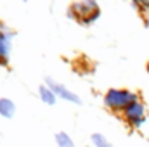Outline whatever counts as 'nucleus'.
I'll use <instances>...</instances> for the list:
<instances>
[{"label": "nucleus", "instance_id": "20e7f679", "mask_svg": "<svg viewBox=\"0 0 149 147\" xmlns=\"http://www.w3.org/2000/svg\"><path fill=\"white\" fill-rule=\"evenodd\" d=\"M125 114H127V118H128L135 126H141V123L144 121V107H142V104H139V102H134L132 106H128V107L125 109Z\"/></svg>", "mask_w": 149, "mask_h": 147}, {"label": "nucleus", "instance_id": "7ed1b4c3", "mask_svg": "<svg viewBox=\"0 0 149 147\" xmlns=\"http://www.w3.org/2000/svg\"><path fill=\"white\" fill-rule=\"evenodd\" d=\"M47 85H49V88L56 94V97H61V99H64V101H70V102H74V104H80L81 101H80V97L73 94L71 90H68L64 85H59V83H56L52 78H47Z\"/></svg>", "mask_w": 149, "mask_h": 147}, {"label": "nucleus", "instance_id": "9d476101", "mask_svg": "<svg viewBox=\"0 0 149 147\" xmlns=\"http://www.w3.org/2000/svg\"><path fill=\"white\" fill-rule=\"evenodd\" d=\"M148 69H149V64H148Z\"/></svg>", "mask_w": 149, "mask_h": 147}, {"label": "nucleus", "instance_id": "1a4fd4ad", "mask_svg": "<svg viewBox=\"0 0 149 147\" xmlns=\"http://www.w3.org/2000/svg\"><path fill=\"white\" fill-rule=\"evenodd\" d=\"M92 142H94L95 147H113L111 142H109L104 135H101V133H94V135H92Z\"/></svg>", "mask_w": 149, "mask_h": 147}, {"label": "nucleus", "instance_id": "6e6552de", "mask_svg": "<svg viewBox=\"0 0 149 147\" xmlns=\"http://www.w3.org/2000/svg\"><path fill=\"white\" fill-rule=\"evenodd\" d=\"M56 142H57V147H74L73 140H71V139H70V135H68V133H64V132L56 133Z\"/></svg>", "mask_w": 149, "mask_h": 147}, {"label": "nucleus", "instance_id": "f257e3e1", "mask_svg": "<svg viewBox=\"0 0 149 147\" xmlns=\"http://www.w3.org/2000/svg\"><path fill=\"white\" fill-rule=\"evenodd\" d=\"M106 106H109L111 109H127L128 106H132L135 101V95L132 92H127V90H109L106 94V99H104Z\"/></svg>", "mask_w": 149, "mask_h": 147}, {"label": "nucleus", "instance_id": "423d86ee", "mask_svg": "<svg viewBox=\"0 0 149 147\" xmlns=\"http://www.w3.org/2000/svg\"><path fill=\"white\" fill-rule=\"evenodd\" d=\"M14 112H16V106L10 99H0V116L12 118Z\"/></svg>", "mask_w": 149, "mask_h": 147}, {"label": "nucleus", "instance_id": "39448f33", "mask_svg": "<svg viewBox=\"0 0 149 147\" xmlns=\"http://www.w3.org/2000/svg\"><path fill=\"white\" fill-rule=\"evenodd\" d=\"M10 52V37L3 33V30H0V59L7 61Z\"/></svg>", "mask_w": 149, "mask_h": 147}, {"label": "nucleus", "instance_id": "0eeeda50", "mask_svg": "<svg viewBox=\"0 0 149 147\" xmlns=\"http://www.w3.org/2000/svg\"><path fill=\"white\" fill-rule=\"evenodd\" d=\"M38 92H40V97H42V101H43L45 104H49V106H54V104H56V94H54L49 87L42 85Z\"/></svg>", "mask_w": 149, "mask_h": 147}, {"label": "nucleus", "instance_id": "f03ea898", "mask_svg": "<svg viewBox=\"0 0 149 147\" xmlns=\"http://www.w3.org/2000/svg\"><path fill=\"white\" fill-rule=\"evenodd\" d=\"M71 9H73L74 16L80 17V21L83 24L92 23L99 16V7H97L95 2H80V3H74Z\"/></svg>", "mask_w": 149, "mask_h": 147}]
</instances>
